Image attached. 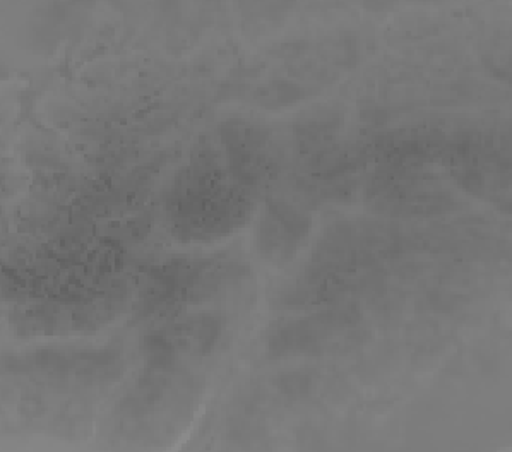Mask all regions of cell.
<instances>
[{
  "instance_id": "obj_1",
  "label": "cell",
  "mask_w": 512,
  "mask_h": 452,
  "mask_svg": "<svg viewBox=\"0 0 512 452\" xmlns=\"http://www.w3.org/2000/svg\"><path fill=\"white\" fill-rule=\"evenodd\" d=\"M251 215V191L233 179L220 153L211 148H201L192 155L165 196L168 226L185 242L225 237Z\"/></svg>"
},
{
  "instance_id": "obj_2",
  "label": "cell",
  "mask_w": 512,
  "mask_h": 452,
  "mask_svg": "<svg viewBox=\"0 0 512 452\" xmlns=\"http://www.w3.org/2000/svg\"><path fill=\"white\" fill-rule=\"evenodd\" d=\"M4 367L9 374L26 377L43 386L79 389L117 379L122 372V358L117 351L107 348H43L24 355H12Z\"/></svg>"
},
{
  "instance_id": "obj_3",
  "label": "cell",
  "mask_w": 512,
  "mask_h": 452,
  "mask_svg": "<svg viewBox=\"0 0 512 452\" xmlns=\"http://www.w3.org/2000/svg\"><path fill=\"white\" fill-rule=\"evenodd\" d=\"M240 266L218 261H177L151 271L141 290V309L173 314L187 305L215 297L223 286L239 280Z\"/></svg>"
},
{
  "instance_id": "obj_4",
  "label": "cell",
  "mask_w": 512,
  "mask_h": 452,
  "mask_svg": "<svg viewBox=\"0 0 512 452\" xmlns=\"http://www.w3.org/2000/svg\"><path fill=\"white\" fill-rule=\"evenodd\" d=\"M364 336L362 316L355 307H328L312 316L276 326L268 338L269 357H319L340 353L353 348Z\"/></svg>"
},
{
  "instance_id": "obj_5",
  "label": "cell",
  "mask_w": 512,
  "mask_h": 452,
  "mask_svg": "<svg viewBox=\"0 0 512 452\" xmlns=\"http://www.w3.org/2000/svg\"><path fill=\"white\" fill-rule=\"evenodd\" d=\"M223 336V322L213 314H192L173 319L144 336L143 351L149 367L173 370L208 357Z\"/></svg>"
},
{
  "instance_id": "obj_6",
  "label": "cell",
  "mask_w": 512,
  "mask_h": 452,
  "mask_svg": "<svg viewBox=\"0 0 512 452\" xmlns=\"http://www.w3.org/2000/svg\"><path fill=\"white\" fill-rule=\"evenodd\" d=\"M221 143V156L228 172L247 191H254L273 165L269 132L242 120H233L221 129Z\"/></svg>"
},
{
  "instance_id": "obj_7",
  "label": "cell",
  "mask_w": 512,
  "mask_h": 452,
  "mask_svg": "<svg viewBox=\"0 0 512 452\" xmlns=\"http://www.w3.org/2000/svg\"><path fill=\"white\" fill-rule=\"evenodd\" d=\"M309 233V216L286 201L269 199L257 226V249L264 261L274 266H285L297 257Z\"/></svg>"
}]
</instances>
